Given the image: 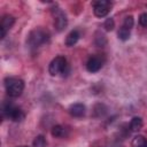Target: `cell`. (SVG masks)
I'll use <instances>...</instances> for the list:
<instances>
[{"label":"cell","instance_id":"4","mask_svg":"<svg viewBox=\"0 0 147 147\" xmlns=\"http://www.w3.org/2000/svg\"><path fill=\"white\" fill-rule=\"evenodd\" d=\"M67 68H68V64H67L65 57L59 55L51 61L48 65V72L51 74V76H57L60 74H64Z\"/></svg>","mask_w":147,"mask_h":147},{"label":"cell","instance_id":"19","mask_svg":"<svg viewBox=\"0 0 147 147\" xmlns=\"http://www.w3.org/2000/svg\"><path fill=\"white\" fill-rule=\"evenodd\" d=\"M115 147H122V146H115Z\"/></svg>","mask_w":147,"mask_h":147},{"label":"cell","instance_id":"17","mask_svg":"<svg viewBox=\"0 0 147 147\" xmlns=\"http://www.w3.org/2000/svg\"><path fill=\"white\" fill-rule=\"evenodd\" d=\"M103 28L107 30V31H111L114 28H115V22L113 18H107L105 21V24H103Z\"/></svg>","mask_w":147,"mask_h":147},{"label":"cell","instance_id":"13","mask_svg":"<svg viewBox=\"0 0 147 147\" xmlns=\"http://www.w3.org/2000/svg\"><path fill=\"white\" fill-rule=\"evenodd\" d=\"M142 127V119L141 117H133L130 122V129L131 131H139Z\"/></svg>","mask_w":147,"mask_h":147},{"label":"cell","instance_id":"6","mask_svg":"<svg viewBox=\"0 0 147 147\" xmlns=\"http://www.w3.org/2000/svg\"><path fill=\"white\" fill-rule=\"evenodd\" d=\"M52 14H53V17H54V26H55V29L59 32L63 31L68 25V20H67L65 14L60 8L52 9Z\"/></svg>","mask_w":147,"mask_h":147},{"label":"cell","instance_id":"5","mask_svg":"<svg viewBox=\"0 0 147 147\" xmlns=\"http://www.w3.org/2000/svg\"><path fill=\"white\" fill-rule=\"evenodd\" d=\"M111 2L108 0H98L93 3V13L96 17H105L111 10Z\"/></svg>","mask_w":147,"mask_h":147},{"label":"cell","instance_id":"11","mask_svg":"<svg viewBox=\"0 0 147 147\" xmlns=\"http://www.w3.org/2000/svg\"><path fill=\"white\" fill-rule=\"evenodd\" d=\"M51 132H52V136L55 138H63L67 136V129L62 125H54Z\"/></svg>","mask_w":147,"mask_h":147},{"label":"cell","instance_id":"14","mask_svg":"<svg viewBox=\"0 0 147 147\" xmlns=\"http://www.w3.org/2000/svg\"><path fill=\"white\" fill-rule=\"evenodd\" d=\"M47 145V141H46V138L44 136H37L33 140V144H32V147H46Z\"/></svg>","mask_w":147,"mask_h":147},{"label":"cell","instance_id":"1","mask_svg":"<svg viewBox=\"0 0 147 147\" xmlns=\"http://www.w3.org/2000/svg\"><path fill=\"white\" fill-rule=\"evenodd\" d=\"M1 114H2V117H6L13 122H21L25 117V114L23 113V110L9 101H5L2 103Z\"/></svg>","mask_w":147,"mask_h":147},{"label":"cell","instance_id":"2","mask_svg":"<svg viewBox=\"0 0 147 147\" xmlns=\"http://www.w3.org/2000/svg\"><path fill=\"white\" fill-rule=\"evenodd\" d=\"M49 40V32L42 28H37L32 30L28 36V45L31 48H37Z\"/></svg>","mask_w":147,"mask_h":147},{"label":"cell","instance_id":"8","mask_svg":"<svg viewBox=\"0 0 147 147\" xmlns=\"http://www.w3.org/2000/svg\"><path fill=\"white\" fill-rule=\"evenodd\" d=\"M15 23V17L7 14L5 15L2 18H1V22H0V34H1V38H5L7 32L11 29V26L14 25Z\"/></svg>","mask_w":147,"mask_h":147},{"label":"cell","instance_id":"16","mask_svg":"<svg viewBox=\"0 0 147 147\" xmlns=\"http://www.w3.org/2000/svg\"><path fill=\"white\" fill-rule=\"evenodd\" d=\"M133 24H134V20H133V17L130 15V16H126V17L124 18L122 26L125 28V29H127V30H131V29L133 28Z\"/></svg>","mask_w":147,"mask_h":147},{"label":"cell","instance_id":"12","mask_svg":"<svg viewBox=\"0 0 147 147\" xmlns=\"http://www.w3.org/2000/svg\"><path fill=\"white\" fill-rule=\"evenodd\" d=\"M131 146L132 147H147V139L144 137V136H136L131 142Z\"/></svg>","mask_w":147,"mask_h":147},{"label":"cell","instance_id":"3","mask_svg":"<svg viewBox=\"0 0 147 147\" xmlns=\"http://www.w3.org/2000/svg\"><path fill=\"white\" fill-rule=\"evenodd\" d=\"M5 88L10 98H17L24 90V82L16 77H7L5 79Z\"/></svg>","mask_w":147,"mask_h":147},{"label":"cell","instance_id":"9","mask_svg":"<svg viewBox=\"0 0 147 147\" xmlns=\"http://www.w3.org/2000/svg\"><path fill=\"white\" fill-rule=\"evenodd\" d=\"M85 111H86V107H85V105H83L80 102L74 103L69 108V113L72 117H83L85 115Z\"/></svg>","mask_w":147,"mask_h":147},{"label":"cell","instance_id":"15","mask_svg":"<svg viewBox=\"0 0 147 147\" xmlns=\"http://www.w3.org/2000/svg\"><path fill=\"white\" fill-rule=\"evenodd\" d=\"M130 33H131V30H127V29L121 26V29L118 30V38L121 40L125 41V40H127L130 38Z\"/></svg>","mask_w":147,"mask_h":147},{"label":"cell","instance_id":"7","mask_svg":"<svg viewBox=\"0 0 147 147\" xmlns=\"http://www.w3.org/2000/svg\"><path fill=\"white\" fill-rule=\"evenodd\" d=\"M103 63H105V57L102 55H99V54L92 55L88 57L86 62V69L88 72H96L102 68Z\"/></svg>","mask_w":147,"mask_h":147},{"label":"cell","instance_id":"18","mask_svg":"<svg viewBox=\"0 0 147 147\" xmlns=\"http://www.w3.org/2000/svg\"><path fill=\"white\" fill-rule=\"evenodd\" d=\"M139 23L141 26H147V13H142L139 16Z\"/></svg>","mask_w":147,"mask_h":147},{"label":"cell","instance_id":"20","mask_svg":"<svg viewBox=\"0 0 147 147\" xmlns=\"http://www.w3.org/2000/svg\"><path fill=\"white\" fill-rule=\"evenodd\" d=\"M21 147H28V146H21Z\"/></svg>","mask_w":147,"mask_h":147},{"label":"cell","instance_id":"10","mask_svg":"<svg viewBox=\"0 0 147 147\" xmlns=\"http://www.w3.org/2000/svg\"><path fill=\"white\" fill-rule=\"evenodd\" d=\"M79 37H80V34H79V32H78L77 30L70 31L69 34H68L67 38H65V45H67L68 47H71V46H74V45H76L77 41L79 40Z\"/></svg>","mask_w":147,"mask_h":147}]
</instances>
